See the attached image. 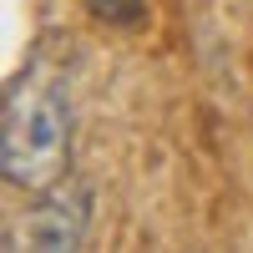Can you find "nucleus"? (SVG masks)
Returning <instances> with one entry per match:
<instances>
[{
	"mask_svg": "<svg viewBox=\"0 0 253 253\" xmlns=\"http://www.w3.org/2000/svg\"><path fill=\"white\" fill-rule=\"evenodd\" d=\"M0 167H5V182L26 193L56 187L71 167V107L46 66H26L5 86Z\"/></svg>",
	"mask_w": 253,
	"mask_h": 253,
	"instance_id": "obj_1",
	"label": "nucleus"
},
{
	"mask_svg": "<svg viewBox=\"0 0 253 253\" xmlns=\"http://www.w3.org/2000/svg\"><path fill=\"white\" fill-rule=\"evenodd\" d=\"M91 228V187L76 177H61L41 193L36 208H26L15 223H5V248H36V253H66L81 248Z\"/></svg>",
	"mask_w": 253,
	"mask_h": 253,
	"instance_id": "obj_2",
	"label": "nucleus"
},
{
	"mask_svg": "<svg viewBox=\"0 0 253 253\" xmlns=\"http://www.w3.org/2000/svg\"><path fill=\"white\" fill-rule=\"evenodd\" d=\"M96 20H107V26H137L147 15V0H81Z\"/></svg>",
	"mask_w": 253,
	"mask_h": 253,
	"instance_id": "obj_3",
	"label": "nucleus"
}]
</instances>
